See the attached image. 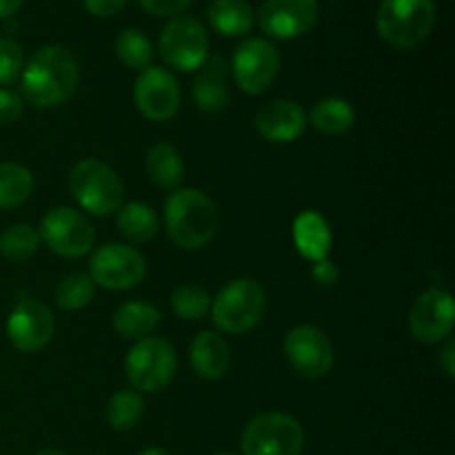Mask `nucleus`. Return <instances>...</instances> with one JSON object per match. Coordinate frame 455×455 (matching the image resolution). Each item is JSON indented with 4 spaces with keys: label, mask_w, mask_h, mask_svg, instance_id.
<instances>
[{
    "label": "nucleus",
    "mask_w": 455,
    "mask_h": 455,
    "mask_svg": "<svg viewBox=\"0 0 455 455\" xmlns=\"http://www.w3.org/2000/svg\"><path fill=\"white\" fill-rule=\"evenodd\" d=\"M80 69L71 52L58 44L38 49L22 69V96L36 109H52L74 96Z\"/></svg>",
    "instance_id": "1"
},
{
    "label": "nucleus",
    "mask_w": 455,
    "mask_h": 455,
    "mask_svg": "<svg viewBox=\"0 0 455 455\" xmlns=\"http://www.w3.org/2000/svg\"><path fill=\"white\" fill-rule=\"evenodd\" d=\"M167 234L178 247L200 249L218 229V209L200 189H176L164 203Z\"/></svg>",
    "instance_id": "2"
},
{
    "label": "nucleus",
    "mask_w": 455,
    "mask_h": 455,
    "mask_svg": "<svg viewBox=\"0 0 455 455\" xmlns=\"http://www.w3.org/2000/svg\"><path fill=\"white\" fill-rule=\"evenodd\" d=\"M376 25L389 47L413 49L434 31L435 4L434 0H380Z\"/></svg>",
    "instance_id": "3"
},
{
    "label": "nucleus",
    "mask_w": 455,
    "mask_h": 455,
    "mask_svg": "<svg viewBox=\"0 0 455 455\" xmlns=\"http://www.w3.org/2000/svg\"><path fill=\"white\" fill-rule=\"evenodd\" d=\"M69 189L76 203L93 216H109L123 207V180L109 164L96 158L80 160L71 169Z\"/></svg>",
    "instance_id": "4"
},
{
    "label": "nucleus",
    "mask_w": 455,
    "mask_h": 455,
    "mask_svg": "<svg viewBox=\"0 0 455 455\" xmlns=\"http://www.w3.org/2000/svg\"><path fill=\"white\" fill-rule=\"evenodd\" d=\"M267 298L260 284L251 278L231 280L212 302V318L220 331L238 336L258 324L265 314Z\"/></svg>",
    "instance_id": "5"
},
{
    "label": "nucleus",
    "mask_w": 455,
    "mask_h": 455,
    "mask_svg": "<svg viewBox=\"0 0 455 455\" xmlns=\"http://www.w3.org/2000/svg\"><path fill=\"white\" fill-rule=\"evenodd\" d=\"M240 447L244 455H300L305 431L287 413H260L244 427Z\"/></svg>",
    "instance_id": "6"
},
{
    "label": "nucleus",
    "mask_w": 455,
    "mask_h": 455,
    "mask_svg": "<svg viewBox=\"0 0 455 455\" xmlns=\"http://www.w3.org/2000/svg\"><path fill=\"white\" fill-rule=\"evenodd\" d=\"M124 371L133 389L158 394L176 376V351L163 338H142L129 349Z\"/></svg>",
    "instance_id": "7"
},
{
    "label": "nucleus",
    "mask_w": 455,
    "mask_h": 455,
    "mask_svg": "<svg viewBox=\"0 0 455 455\" xmlns=\"http://www.w3.org/2000/svg\"><path fill=\"white\" fill-rule=\"evenodd\" d=\"M158 49L163 60L173 69L194 71L209 56L207 31L198 18L176 16L164 25Z\"/></svg>",
    "instance_id": "8"
},
{
    "label": "nucleus",
    "mask_w": 455,
    "mask_h": 455,
    "mask_svg": "<svg viewBox=\"0 0 455 455\" xmlns=\"http://www.w3.org/2000/svg\"><path fill=\"white\" fill-rule=\"evenodd\" d=\"M38 234L53 253L65 258L84 256L96 243L92 222L71 207H56L44 213Z\"/></svg>",
    "instance_id": "9"
},
{
    "label": "nucleus",
    "mask_w": 455,
    "mask_h": 455,
    "mask_svg": "<svg viewBox=\"0 0 455 455\" xmlns=\"http://www.w3.org/2000/svg\"><path fill=\"white\" fill-rule=\"evenodd\" d=\"M145 258L129 244L109 243L102 244L89 262V278L93 284H100L105 289L123 291L142 283L145 278Z\"/></svg>",
    "instance_id": "10"
},
{
    "label": "nucleus",
    "mask_w": 455,
    "mask_h": 455,
    "mask_svg": "<svg viewBox=\"0 0 455 455\" xmlns=\"http://www.w3.org/2000/svg\"><path fill=\"white\" fill-rule=\"evenodd\" d=\"M234 71L235 84L244 93H265L274 84L280 71V53L271 43L262 38H249L240 43L234 52Z\"/></svg>",
    "instance_id": "11"
},
{
    "label": "nucleus",
    "mask_w": 455,
    "mask_h": 455,
    "mask_svg": "<svg viewBox=\"0 0 455 455\" xmlns=\"http://www.w3.org/2000/svg\"><path fill=\"white\" fill-rule=\"evenodd\" d=\"M56 320L52 309L34 298H22L7 318V338L22 354H36L52 342Z\"/></svg>",
    "instance_id": "12"
},
{
    "label": "nucleus",
    "mask_w": 455,
    "mask_h": 455,
    "mask_svg": "<svg viewBox=\"0 0 455 455\" xmlns=\"http://www.w3.org/2000/svg\"><path fill=\"white\" fill-rule=\"evenodd\" d=\"M318 13V0H267L258 12V22L269 38L293 40L314 29Z\"/></svg>",
    "instance_id": "13"
},
{
    "label": "nucleus",
    "mask_w": 455,
    "mask_h": 455,
    "mask_svg": "<svg viewBox=\"0 0 455 455\" xmlns=\"http://www.w3.org/2000/svg\"><path fill=\"white\" fill-rule=\"evenodd\" d=\"M284 354L300 376L323 378L333 367V345L327 333L311 324L293 327L284 338Z\"/></svg>",
    "instance_id": "14"
},
{
    "label": "nucleus",
    "mask_w": 455,
    "mask_h": 455,
    "mask_svg": "<svg viewBox=\"0 0 455 455\" xmlns=\"http://www.w3.org/2000/svg\"><path fill=\"white\" fill-rule=\"evenodd\" d=\"M133 100L140 114L154 123L169 120L180 107V87L172 71L147 67L133 84Z\"/></svg>",
    "instance_id": "15"
},
{
    "label": "nucleus",
    "mask_w": 455,
    "mask_h": 455,
    "mask_svg": "<svg viewBox=\"0 0 455 455\" xmlns=\"http://www.w3.org/2000/svg\"><path fill=\"white\" fill-rule=\"evenodd\" d=\"M455 324V305L449 291L443 289H429L420 293L413 302V309L409 314V327L416 340L425 345H435L440 340H447Z\"/></svg>",
    "instance_id": "16"
},
{
    "label": "nucleus",
    "mask_w": 455,
    "mask_h": 455,
    "mask_svg": "<svg viewBox=\"0 0 455 455\" xmlns=\"http://www.w3.org/2000/svg\"><path fill=\"white\" fill-rule=\"evenodd\" d=\"M307 114L293 100H271L256 114V132L269 142H291L305 133Z\"/></svg>",
    "instance_id": "17"
},
{
    "label": "nucleus",
    "mask_w": 455,
    "mask_h": 455,
    "mask_svg": "<svg viewBox=\"0 0 455 455\" xmlns=\"http://www.w3.org/2000/svg\"><path fill=\"white\" fill-rule=\"evenodd\" d=\"M200 74L191 84V93L204 114H218L229 105V84H227V62L222 56H207L198 67Z\"/></svg>",
    "instance_id": "18"
},
{
    "label": "nucleus",
    "mask_w": 455,
    "mask_h": 455,
    "mask_svg": "<svg viewBox=\"0 0 455 455\" xmlns=\"http://www.w3.org/2000/svg\"><path fill=\"white\" fill-rule=\"evenodd\" d=\"M191 367L204 380H218L229 369V347L225 338L213 331H203L191 340L189 347Z\"/></svg>",
    "instance_id": "19"
},
{
    "label": "nucleus",
    "mask_w": 455,
    "mask_h": 455,
    "mask_svg": "<svg viewBox=\"0 0 455 455\" xmlns=\"http://www.w3.org/2000/svg\"><path fill=\"white\" fill-rule=\"evenodd\" d=\"M293 240L296 247L307 260H324L331 247V231L327 220L315 212H305L293 222Z\"/></svg>",
    "instance_id": "20"
},
{
    "label": "nucleus",
    "mask_w": 455,
    "mask_h": 455,
    "mask_svg": "<svg viewBox=\"0 0 455 455\" xmlns=\"http://www.w3.org/2000/svg\"><path fill=\"white\" fill-rule=\"evenodd\" d=\"M209 25L222 36L240 38L253 29V9L247 0H213L207 9Z\"/></svg>",
    "instance_id": "21"
},
{
    "label": "nucleus",
    "mask_w": 455,
    "mask_h": 455,
    "mask_svg": "<svg viewBox=\"0 0 455 455\" xmlns=\"http://www.w3.org/2000/svg\"><path fill=\"white\" fill-rule=\"evenodd\" d=\"M160 324V311L149 302L132 300L118 307L114 314V329L127 340H142L149 338Z\"/></svg>",
    "instance_id": "22"
},
{
    "label": "nucleus",
    "mask_w": 455,
    "mask_h": 455,
    "mask_svg": "<svg viewBox=\"0 0 455 455\" xmlns=\"http://www.w3.org/2000/svg\"><path fill=\"white\" fill-rule=\"evenodd\" d=\"M147 173L160 189L176 191V187L185 178V163L176 147L169 142H158L147 151Z\"/></svg>",
    "instance_id": "23"
},
{
    "label": "nucleus",
    "mask_w": 455,
    "mask_h": 455,
    "mask_svg": "<svg viewBox=\"0 0 455 455\" xmlns=\"http://www.w3.org/2000/svg\"><path fill=\"white\" fill-rule=\"evenodd\" d=\"M118 231L132 243H147L158 234V216L145 203H129L118 209Z\"/></svg>",
    "instance_id": "24"
},
{
    "label": "nucleus",
    "mask_w": 455,
    "mask_h": 455,
    "mask_svg": "<svg viewBox=\"0 0 455 455\" xmlns=\"http://www.w3.org/2000/svg\"><path fill=\"white\" fill-rule=\"evenodd\" d=\"M354 107L342 98H324L311 109L309 123L327 136H340L354 124Z\"/></svg>",
    "instance_id": "25"
},
{
    "label": "nucleus",
    "mask_w": 455,
    "mask_h": 455,
    "mask_svg": "<svg viewBox=\"0 0 455 455\" xmlns=\"http://www.w3.org/2000/svg\"><path fill=\"white\" fill-rule=\"evenodd\" d=\"M34 191V176L16 163H0V209L20 207Z\"/></svg>",
    "instance_id": "26"
},
{
    "label": "nucleus",
    "mask_w": 455,
    "mask_h": 455,
    "mask_svg": "<svg viewBox=\"0 0 455 455\" xmlns=\"http://www.w3.org/2000/svg\"><path fill=\"white\" fill-rule=\"evenodd\" d=\"M142 413H145V400H142V395L133 389H124L111 395V400L107 403L105 416L111 429L129 431L140 422Z\"/></svg>",
    "instance_id": "27"
},
{
    "label": "nucleus",
    "mask_w": 455,
    "mask_h": 455,
    "mask_svg": "<svg viewBox=\"0 0 455 455\" xmlns=\"http://www.w3.org/2000/svg\"><path fill=\"white\" fill-rule=\"evenodd\" d=\"M116 56L127 69L145 71L147 67H151V58H154L151 40L140 29L120 31L116 38Z\"/></svg>",
    "instance_id": "28"
},
{
    "label": "nucleus",
    "mask_w": 455,
    "mask_h": 455,
    "mask_svg": "<svg viewBox=\"0 0 455 455\" xmlns=\"http://www.w3.org/2000/svg\"><path fill=\"white\" fill-rule=\"evenodd\" d=\"M40 247V234L31 225H13L0 234V253L7 260H29Z\"/></svg>",
    "instance_id": "29"
},
{
    "label": "nucleus",
    "mask_w": 455,
    "mask_h": 455,
    "mask_svg": "<svg viewBox=\"0 0 455 455\" xmlns=\"http://www.w3.org/2000/svg\"><path fill=\"white\" fill-rule=\"evenodd\" d=\"M96 284L87 274H69L56 287V302L65 311H78L93 300Z\"/></svg>",
    "instance_id": "30"
},
{
    "label": "nucleus",
    "mask_w": 455,
    "mask_h": 455,
    "mask_svg": "<svg viewBox=\"0 0 455 455\" xmlns=\"http://www.w3.org/2000/svg\"><path fill=\"white\" fill-rule=\"evenodd\" d=\"M172 307L178 318L200 320L212 309V298L198 284H182L172 293Z\"/></svg>",
    "instance_id": "31"
},
{
    "label": "nucleus",
    "mask_w": 455,
    "mask_h": 455,
    "mask_svg": "<svg viewBox=\"0 0 455 455\" xmlns=\"http://www.w3.org/2000/svg\"><path fill=\"white\" fill-rule=\"evenodd\" d=\"M25 69V53L13 38L0 36V84H12Z\"/></svg>",
    "instance_id": "32"
},
{
    "label": "nucleus",
    "mask_w": 455,
    "mask_h": 455,
    "mask_svg": "<svg viewBox=\"0 0 455 455\" xmlns=\"http://www.w3.org/2000/svg\"><path fill=\"white\" fill-rule=\"evenodd\" d=\"M145 12L160 18H176L191 4V0H138Z\"/></svg>",
    "instance_id": "33"
},
{
    "label": "nucleus",
    "mask_w": 455,
    "mask_h": 455,
    "mask_svg": "<svg viewBox=\"0 0 455 455\" xmlns=\"http://www.w3.org/2000/svg\"><path fill=\"white\" fill-rule=\"evenodd\" d=\"M22 109H25V102L16 92L0 89V124L16 123L22 116Z\"/></svg>",
    "instance_id": "34"
},
{
    "label": "nucleus",
    "mask_w": 455,
    "mask_h": 455,
    "mask_svg": "<svg viewBox=\"0 0 455 455\" xmlns=\"http://www.w3.org/2000/svg\"><path fill=\"white\" fill-rule=\"evenodd\" d=\"M311 275H314V280L318 284H323V287H333V284L338 283V278H340V271H338V267L333 265L331 260H318L314 262V267H311Z\"/></svg>",
    "instance_id": "35"
},
{
    "label": "nucleus",
    "mask_w": 455,
    "mask_h": 455,
    "mask_svg": "<svg viewBox=\"0 0 455 455\" xmlns=\"http://www.w3.org/2000/svg\"><path fill=\"white\" fill-rule=\"evenodd\" d=\"M83 3L92 16L111 18L127 4V0H83Z\"/></svg>",
    "instance_id": "36"
},
{
    "label": "nucleus",
    "mask_w": 455,
    "mask_h": 455,
    "mask_svg": "<svg viewBox=\"0 0 455 455\" xmlns=\"http://www.w3.org/2000/svg\"><path fill=\"white\" fill-rule=\"evenodd\" d=\"M440 369L444 371V376L447 378H455V342L449 340L447 345H444V349L440 351Z\"/></svg>",
    "instance_id": "37"
},
{
    "label": "nucleus",
    "mask_w": 455,
    "mask_h": 455,
    "mask_svg": "<svg viewBox=\"0 0 455 455\" xmlns=\"http://www.w3.org/2000/svg\"><path fill=\"white\" fill-rule=\"evenodd\" d=\"M22 0H0V20H4V18H12L13 13L20 9Z\"/></svg>",
    "instance_id": "38"
},
{
    "label": "nucleus",
    "mask_w": 455,
    "mask_h": 455,
    "mask_svg": "<svg viewBox=\"0 0 455 455\" xmlns=\"http://www.w3.org/2000/svg\"><path fill=\"white\" fill-rule=\"evenodd\" d=\"M138 455H169V453L164 451L163 447H149V449H145V451H140Z\"/></svg>",
    "instance_id": "39"
},
{
    "label": "nucleus",
    "mask_w": 455,
    "mask_h": 455,
    "mask_svg": "<svg viewBox=\"0 0 455 455\" xmlns=\"http://www.w3.org/2000/svg\"><path fill=\"white\" fill-rule=\"evenodd\" d=\"M36 455H67V453L56 451V449H47V451H40V453H36Z\"/></svg>",
    "instance_id": "40"
},
{
    "label": "nucleus",
    "mask_w": 455,
    "mask_h": 455,
    "mask_svg": "<svg viewBox=\"0 0 455 455\" xmlns=\"http://www.w3.org/2000/svg\"><path fill=\"white\" fill-rule=\"evenodd\" d=\"M213 455H234V453H213Z\"/></svg>",
    "instance_id": "41"
}]
</instances>
